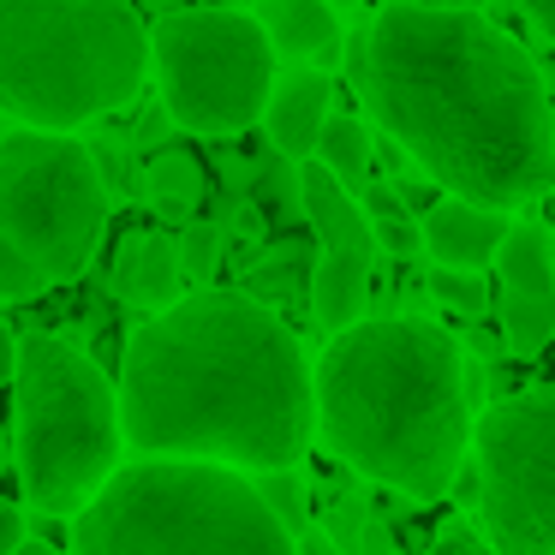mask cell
Masks as SVG:
<instances>
[{
  "instance_id": "4dcf8cb0",
  "label": "cell",
  "mask_w": 555,
  "mask_h": 555,
  "mask_svg": "<svg viewBox=\"0 0 555 555\" xmlns=\"http://www.w3.org/2000/svg\"><path fill=\"white\" fill-rule=\"evenodd\" d=\"M13 555H54V550H49V543H18Z\"/></svg>"
},
{
  "instance_id": "f1b7e54d",
  "label": "cell",
  "mask_w": 555,
  "mask_h": 555,
  "mask_svg": "<svg viewBox=\"0 0 555 555\" xmlns=\"http://www.w3.org/2000/svg\"><path fill=\"white\" fill-rule=\"evenodd\" d=\"M371 216H400L395 192H371Z\"/></svg>"
},
{
  "instance_id": "cb8c5ba5",
  "label": "cell",
  "mask_w": 555,
  "mask_h": 555,
  "mask_svg": "<svg viewBox=\"0 0 555 555\" xmlns=\"http://www.w3.org/2000/svg\"><path fill=\"white\" fill-rule=\"evenodd\" d=\"M478 490H483V472H478V460H460V472H454V483H448V495L454 502H466V507H478Z\"/></svg>"
},
{
  "instance_id": "d4e9b609",
  "label": "cell",
  "mask_w": 555,
  "mask_h": 555,
  "mask_svg": "<svg viewBox=\"0 0 555 555\" xmlns=\"http://www.w3.org/2000/svg\"><path fill=\"white\" fill-rule=\"evenodd\" d=\"M18 543H25V514L13 502H0V555H13Z\"/></svg>"
},
{
  "instance_id": "f546056e",
  "label": "cell",
  "mask_w": 555,
  "mask_h": 555,
  "mask_svg": "<svg viewBox=\"0 0 555 555\" xmlns=\"http://www.w3.org/2000/svg\"><path fill=\"white\" fill-rule=\"evenodd\" d=\"M418 7H466V13H478L483 0H418Z\"/></svg>"
},
{
  "instance_id": "7402d4cb",
  "label": "cell",
  "mask_w": 555,
  "mask_h": 555,
  "mask_svg": "<svg viewBox=\"0 0 555 555\" xmlns=\"http://www.w3.org/2000/svg\"><path fill=\"white\" fill-rule=\"evenodd\" d=\"M216 251H221V233L216 228H192L185 245H180V263L197 269V275H209V269H216Z\"/></svg>"
},
{
  "instance_id": "484cf974",
  "label": "cell",
  "mask_w": 555,
  "mask_h": 555,
  "mask_svg": "<svg viewBox=\"0 0 555 555\" xmlns=\"http://www.w3.org/2000/svg\"><path fill=\"white\" fill-rule=\"evenodd\" d=\"M526 18L538 25L543 42H555V0H526Z\"/></svg>"
},
{
  "instance_id": "4fadbf2b",
  "label": "cell",
  "mask_w": 555,
  "mask_h": 555,
  "mask_svg": "<svg viewBox=\"0 0 555 555\" xmlns=\"http://www.w3.org/2000/svg\"><path fill=\"white\" fill-rule=\"evenodd\" d=\"M335 114V90H328L323 73L311 66H293L269 85V102H263V126H269V144L281 156L305 162L317 156V138H323V120Z\"/></svg>"
},
{
  "instance_id": "5b68a950",
  "label": "cell",
  "mask_w": 555,
  "mask_h": 555,
  "mask_svg": "<svg viewBox=\"0 0 555 555\" xmlns=\"http://www.w3.org/2000/svg\"><path fill=\"white\" fill-rule=\"evenodd\" d=\"M150 37L132 0H0V108L73 132L144 90Z\"/></svg>"
},
{
  "instance_id": "1f68e13d",
  "label": "cell",
  "mask_w": 555,
  "mask_h": 555,
  "mask_svg": "<svg viewBox=\"0 0 555 555\" xmlns=\"http://www.w3.org/2000/svg\"><path fill=\"white\" fill-rule=\"evenodd\" d=\"M340 7H359V0H335V13H340Z\"/></svg>"
},
{
  "instance_id": "277c9868",
  "label": "cell",
  "mask_w": 555,
  "mask_h": 555,
  "mask_svg": "<svg viewBox=\"0 0 555 555\" xmlns=\"http://www.w3.org/2000/svg\"><path fill=\"white\" fill-rule=\"evenodd\" d=\"M73 555H299L240 466L144 454L73 514Z\"/></svg>"
},
{
  "instance_id": "d6986e66",
  "label": "cell",
  "mask_w": 555,
  "mask_h": 555,
  "mask_svg": "<svg viewBox=\"0 0 555 555\" xmlns=\"http://www.w3.org/2000/svg\"><path fill=\"white\" fill-rule=\"evenodd\" d=\"M257 490H263V502L281 514V526H287V531L305 526V490H299V478H293V466L263 472V478H257Z\"/></svg>"
},
{
  "instance_id": "9c48e42d",
  "label": "cell",
  "mask_w": 555,
  "mask_h": 555,
  "mask_svg": "<svg viewBox=\"0 0 555 555\" xmlns=\"http://www.w3.org/2000/svg\"><path fill=\"white\" fill-rule=\"evenodd\" d=\"M483 490L478 519L495 555H555V383L495 400L472 424Z\"/></svg>"
},
{
  "instance_id": "6da1fadb",
  "label": "cell",
  "mask_w": 555,
  "mask_h": 555,
  "mask_svg": "<svg viewBox=\"0 0 555 555\" xmlns=\"http://www.w3.org/2000/svg\"><path fill=\"white\" fill-rule=\"evenodd\" d=\"M352 85L442 192L514 209L555 185L550 90L531 54L466 7H388L352 37Z\"/></svg>"
},
{
  "instance_id": "e0dca14e",
  "label": "cell",
  "mask_w": 555,
  "mask_h": 555,
  "mask_svg": "<svg viewBox=\"0 0 555 555\" xmlns=\"http://www.w3.org/2000/svg\"><path fill=\"white\" fill-rule=\"evenodd\" d=\"M430 293H436V305H448V311H466V317L490 311V281H483V269H448V263H436L430 269Z\"/></svg>"
},
{
  "instance_id": "9a60e30c",
  "label": "cell",
  "mask_w": 555,
  "mask_h": 555,
  "mask_svg": "<svg viewBox=\"0 0 555 555\" xmlns=\"http://www.w3.org/2000/svg\"><path fill=\"white\" fill-rule=\"evenodd\" d=\"M257 25L269 30L275 54H287V61H317V54H328L340 42L335 0H263Z\"/></svg>"
},
{
  "instance_id": "7a4b0ae2",
  "label": "cell",
  "mask_w": 555,
  "mask_h": 555,
  "mask_svg": "<svg viewBox=\"0 0 555 555\" xmlns=\"http://www.w3.org/2000/svg\"><path fill=\"white\" fill-rule=\"evenodd\" d=\"M120 424L138 454L281 472L311 448L317 383L305 347L269 305L192 293L126 340Z\"/></svg>"
},
{
  "instance_id": "4316f807",
  "label": "cell",
  "mask_w": 555,
  "mask_h": 555,
  "mask_svg": "<svg viewBox=\"0 0 555 555\" xmlns=\"http://www.w3.org/2000/svg\"><path fill=\"white\" fill-rule=\"evenodd\" d=\"M293 550H299V555H340V543L328 538V531H299V538H293Z\"/></svg>"
},
{
  "instance_id": "5bb4252c",
  "label": "cell",
  "mask_w": 555,
  "mask_h": 555,
  "mask_svg": "<svg viewBox=\"0 0 555 555\" xmlns=\"http://www.w3.org/2000/svg\"><path fill=\"white\" fill-rule=\"evenodd\" d=\"M180 245L162 240V233H138L132 245H126L120 269H114V287H120L126 305H144V311H162V305L180 299Z\"/></svg>"
},
{
  "instance_id": "8992f818",
  "label": "cell",
  "mask_w": 555,
  "mask_h": 555,
  "mask_svg": "<svg viewBox=\"0 0 555 555\" xmlns=\"http://www.w3.org/2000/svg\"><path fill=\"white\" fill-rule=\"evenodd\" d=\"M18 388V483L42 514H78L120 472L126 424L120 388L66 340L25 335L13 364Z\"/></svg>"
},
{
  "instance_id": "ba28073f",
  "label": "cell",
  "mask_w": 555,
  "mask_h": 555,
  "mask_svg": "<svg viewBox=\"0 0 555 555\" xmlns=\"http://www.w3.org/2000/svg\"><path fill=\"white\" fill-rule=\"evenodd\" d=\"M150 54H156L168 114L185 132L228 138L263 120L269 85H275V42L251 13H228V7L168 13L150 37Z\"/></svg>"
},
{
  "instance_id": "7c38bea8",
  "label": "cell",
  "mask_w": 555,
  "mask_h": 555,
  "mask_svg": "<svg viewBox=\"0 0 555 555\" xmlns=\"http://www.w3.org/2000/svg\"><path fill=\"white\" fill-rule=\"evenodd\" d=\"M507 209L495 204H472V197H454L448 192L442 204H430V216H424V251L436 257V263L448 269H490L495 251H502L507 240Z\"/></svg>"
},
{
  "instance_id": "3957f363",
  "label": "cell",
  "mask_w": 555,
  "mask_h": 555,
  "mask_svg": "<svg viewBox=\"0 0 555 555\" xmlns=\"http://www.w3.org/2000/svg\"><path fill=\"white\" fill-rule=\"evenodd\" d=\"M317 430L352 472L442 502L472 448L460 347L424 317H371L335 328L317 364Z\"/></svg>"
},
{
  "instance_id": "52a82bcc",
  "label": "cell",
  "mask_w": 555,
  "mask_h": 555,
  "mask_svg": "<svg viewBox=\"0 0 555 555\" xmlns=\"http://www.w3.org/2000/svg\"><path fill=\"white\" fill-rule=\"evenodd\" d=\"M108 228V192L90 150L49 126L0 138V233L49 281L85 275Z\"/></svg>"
},
{
  "instance_id": "83f0119b",
  "label": "cell",
  "mask_w": 555,
  "mask_h": 555,
  "mask_svg": "<svg viewBox=\"0 0 555 555\" xmlns=\"http://www.w3.org/2000/svg\"><path fill=\"white\" fill-rule=\"evenodd\" d=\"M13 364H18V340H13V328L0 323V383L13 376Z\"/></svg>"
},
{
  "instance_id": "2e32d148",
  "label": "cell",
  "mask_w": 555,
  "mask_h": 555,
  "mask_svg": "<svg viewBox=\"0 0 555 555\" xmlns=\"http://www.w3.org/2000/svg\"><path fill=\"white\" fill-rule=\"evenodd\" d=\"M317 162H323L340 185H359L364 173H371V132H364V120H352V114H328L323 138H317Z\"/></svg>"
},
{
  "instance_id": "ffe728a7",
  "label": "cell",
  "mask_w": 555,
  "mask_h": 555,
  "mask_svg": "<svg viewBox=\"0 0 555 555\" xmlns=\"http://www.w3.org/2000/svg\"><path fill=\"white\" fill-rule=\"evenodd\" d=\"M150 192L156 197H180V204H192L197 197V168L185 156H162L156 168H150Z\"/></svg>"
},
{
  "instance_id": "ac0fdd59",
  "label": "cell",
  "mask_w": 555,
  "mask_h": 555,
  "mask_svg": "<svg viewBox=\"0 0 555 555\" xmlns=\"http://www.w3.org/2000/svg\"><path fill=\"white\" fill-rule=\"evenodd\" d=\"M49 287H54V281L42 275L25 251H18L7 233H0V299H37V293H49Z\"/></svg>"
},
{
  "instance_id": "44dd1931",
  "label": "cell",
  "mask_w": 555,
  "mask_h": 555,
  "mask_svg": "<svg viewBox=\"0 0 555 555\" xmlns=\"http://www.w3.org/2000/svg\"><path fill=\"white\" fill-rule=\"evenodd\" d=\"M371 228H376V251H395V257H412L424 245V233L418 228H406L400 216H371Z\"/></svg>"
},
{
  "instance_id": "603a6c76",
  "label": "cell",
  "mask_w": 555,
  "mask_h": 555,
  "mask_svg": "<svg viewBox=\"0 0 555 555\" xmlns=\"http://www.w3.org/2000/svg\"><path fill=\"white\" fill-rule=\"evenodd\" d=\"M430 555H495V550H490V543H478L472 531L454 526V531H442V538L430 543Z\"/></svg>"
},
{
  "instance_id": "30bf717a",
  "label": "cell",
  "mask_w": 555,
  "mask_h": 555,
  "mask_svg": "<svg viewBox=\"0 0 555 555\" xmlns=\"http://www.w3.org/2000/svg\"><path fill=\"white\" fill-rule=\"evenodd\" d=\"M299 209L317 228V269H311V317L335 335V328L359 323L364 299H371V263H376V228L359 209V197L323 168L305 162L299 168Z\"/></svg>"
},
{
  "instance_id": "8fae6325",
  "label": "cell",
  "mask_w": 555,
  "mask_h": 555,
  "mask_svg": "<svg viewBox=\"0 0 555 555\" xmlns=\"http://www.w3.org/2000/svg\"><path fill=\"white\" fill-rule=\"evenodd\" d=\"M502 275V340L514 352H543L555 340V245L543 228H507L495 251Z\"/></svg>"
}]
</instances>
